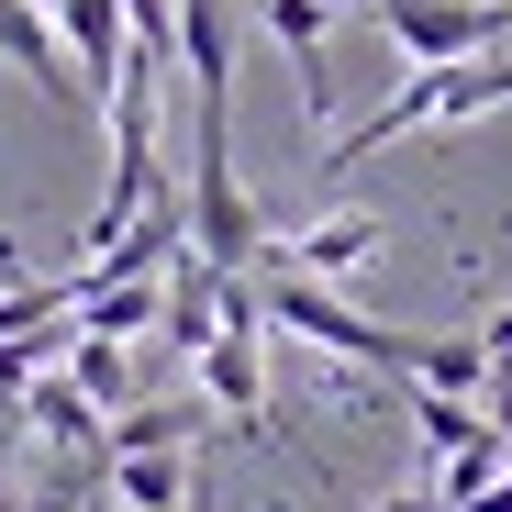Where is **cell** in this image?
Listing matches in <instances>:
<instances>
[{
	"label": "cell",
	"instance_id": "9",
	"mask_svg": "<svg viewBox=\"0 0 512 512\" xmlns=\"http://www.w3.org/2000/svg\"><path fill=\"white\" fill-rule=\"evenodd\" d=\"M101 490H112V512H190V446L101 457Z\"/></svg>",
	"mask_w": 512,
	"mask_h": 512
},
{
	"label": "cell",
	"instance_id": "7",
	"mask_svg": "<svg viewBox=\"0 0 512 512\" xmlns=\"http://www.w3.org/2000/svg\"><path fill=\"white\" fill-rule=\"evenodd\" d=\"M12 412H23V435H45V446H90V457H101V401L78 390L67 368H34V379L12 390Z\"/></svg>",
	"mask_w": 512,
	"mask_h": 512
},
{
	"label": "cell",
	"instance_id": "18",
	"mask_svg": "<svg viewBox=\"0 0 512 512\" xmlns=\"http://www.w3.org/2000/svg\"><path fill=\"white\" fill-rule=\"evenodd\" d=\"M34 12H45V0H34Z\"/></svg>",
	"mask_w": 512,
	"mask_h": 512
},
{
	"label": "cell",
	"instance_id": "5",
	"mask_svg": "<svg viewBox=\"0 0 512 512\" xmlns=\"http://www.w3.org/2000/svg\"><path fill=\"white\" fill-rule=\"evenodd\" d=\"M390 245V223L379 212H323V223H301V234H268L256 256H268V268H301V279H323V290H346L368 256Z\"/></svg>",
	"mask_w": 512,
	"mask_h": 512
},
{
	"label": "cell",
	"instance_id": "10",
	"mask_svg": "<svg viewBox=\"0 0 512 512\" xmlns=\"http://www.w3.org/2000/svg\"><path fill=\"white\" fill-rule=\"evenodd\" d=\"M0 56H12V67L34 78V90H45L56 112L78 101V67H67V45H56V23L34 12V0H0Z\"/></svg>",
	"mask_w": 512,
	"mask_h": 512
},
{
	"label": "cell",
	"instance_id": "8",
	"mask_svg": "<svg viewBox=\"0 0 512 512\" xmlns=\"http://www.w3.org/2000/svg\"><path fill=\"white\" fill-rule=\"evenodd\" d=\"M323 34H334V12H323V0H268V45L290 56L301 112H312V123H323V101H334V56H323Z\"/></svg>",
	"mask_w": 512,
	"mask_h": 512
},
{
	"label": "cell",
	"instance_id": "2",
	"mask_svg": "<svg viewBox=\"0 0 512 512\" xmlns=\"http://www.w3.org/2000/svg\"><path fill=\"white\" fill-rule=\"evenodd\" d=\"M512 101V56H457V67H412V90H390L368 123H346L323 145V179H346L357 156H379V145H401V134H435V123H468V112H501Z\"/></svg>",
	"mask_w": 512,
	"mask_h": 512
},
{
	"label": "cell",
	"instance_id": "12",
	"mask_svg": "<svg viewBox=\"0 0 512 512\" xmlns=\"http://www.w3.org/2000/svg\"><path fill=\"white\" fill-rule=\"evenodd\" d=\"M56 357H67V379L90 390L101 412L134 401V346H123V334H78V323H67V346H56Z\"/></svg>",
	"mask_w": 512,
	"mask_h": 512
},
{
	"label": "cell",
	"instance_id": "14",
	"mask_svg": "<svg viewBox=\"0 0 512 512\" xmlns=\"http://www.w3.org/2000/svg\"><path fill=\"white\" fill-rule=\"evenodd\" d=\"M412 423H423V446L446 457V446H468V435H479L490 412H468V390H423V379H412Z\"/></svg>",
	"mask_w": 512,
	"mask_h": 512
},
{
	"label": "cell",
	"instance_id": "1",
	"mask_svg": "<svg viewBox=\"0 0 512 512\" xmlns=\"http://www.w3.org/2000/svg\"><path fill=\"white\" fill-rule=\"evenodd\" d=\"M256 312H268L279 334H301L312 357H334V368H368V379H412V346L423 334H390V323H368L346 290H323V279H301V268H268L256 256Z\"/></svg>",
	"mask_w": 512,
	"mask_h": 512
},
{
	"label": "cell",
	"instance_id": "4",
	"mask_svg": "<svg viewBox=\"0 0 512 512\" xmlns=\"http://www.w3.org/2000/svg\"><path fill=\"white\" fill-rule=\"evenodd\" d=\"M368 12L390 23V45H401L412 67H457V56H479V45L512 34L501 0H368Z\"/></svg>",
	"mask_w": 512,
	"mask_h": 512
},
{
	"label": "cell",
	"instance_id": "11",
	"mask_svg": "<svg viewBox=\"0 0 512 512\" xmlns=\"http://www.w3.org/2000/svg\"><path fill=\"white\" fill-rule=\"evenodd\" d=\"M212 423V401H112L101 412V457H134V446H190Z\"/></svg>",
	"mask_w": 512,
	"mask_h": 512
},
{
	"label": "cell",
	"instance_id": "16",
	"mask_svg": "<svg viewBox=\"0 0 512 512\" xmlns=\"http://www.w3.org/2000/svg\"><path fill=\"white\" fill-rule=\"evenodd\" d=\"M379 512H435V501H423V490H390V501H379Z\"/></svg>",
	"mask_w": 512,
	"mask_h": 512
},
{
	"label": "cell",
	"instance_id": "17",
	"mask_svg": "<svg viewBox=\"0 0 512 512\" xmlns=\"http://www.w3.org/2000/svg\"><path fill=\"white\" fill-rule=\"evenodd\" d=\"M323 12H368V0H323Z\"/></svg>",
	"mask_w": 512,
	"mask_h": 512
},
{
	"label": "cell",
	"instance_id": "6",
	"mask_svg": "<svg viewBox=\"0 0 512 512\" xmlns=\"http://www.w3.org/2000/svg\"><path fill=\"white\" fill-rule=\"evenodd\" d=\"M45 23L78 67V101H101L112 78H123V0H45Z\"/></svg>",
	"mask_w": 512,
	"mask_h": 512
},
{
	"label": "cell",
	"instance_id": "3",
	"mask_svg": "<svg viewBox=\"0 0 512 512\" xmlns=\"http://www.w3.org/2000/svg\"><path fill=\"white\" fill-rule=\"evenodd\" d=\"M179 234H190V256H212V268H256V245H268V212H256L245 179H234V123H223V112H201L190 190H179Z\"/></svg>",
	"mask_w": 512,
	"mask_h": 512
},
{
	"label": "cell",
	"instance_id": "13",
	"mask_svg": "<svg viewBox=\"0 0 512 512\" xmlns=\"http://www.w3.org/2000/svg\"><path fill=\"white\" fill-rule=\"evenodd\" d=\"M412 379H423V390H490V346H479V334H423V346H412Z\"/></svg>",
	"mask_w": 512,
	"mask_h": 512
},
{
	"label": "cell",
	"instance_id": "15",
	"mask_svg": "<svg viewBox=\"0 0 512 512\" xmlns=\"http://www.w3.org/2000/svg\"><path fill=\"white\" fill-rule=\"evenodd\" d=\"M12 446H23V412H12V390H0V468H12Z\"/></svg>",
	"mask_w": 512,
	"mask_h": 512
}]
</instances>
